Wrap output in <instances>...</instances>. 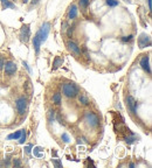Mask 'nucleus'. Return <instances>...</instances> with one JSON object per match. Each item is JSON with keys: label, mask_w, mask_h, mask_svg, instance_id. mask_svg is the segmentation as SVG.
Masks as SVG:
<instances>
[{"label": "nucleus", "mask_w": 152, "mask_h": 168, "mask_svg": "<svg viewBox=\"0 0 152 168\" xmlns=\"http://www.w3.org/2000/svg\"><path fill=\"white\" fill-rule=\"evenodd\" d=\"M22 1H23V3L26 4V3H28V0H22Z\"/></svg>", "instance_id": "nucleus-30"}, {"label": "nucleus", "mask_w": 152, "mask_h": 168, "mask_svg": "<svg viewBox=\"0 0 152 168\" xmlns=\"http://www.w3.org/2000/svg\"><path fill=\"white\" fill-rule=\"evenodd\" d=\"M138 44H139V48H145L147 46L151 44V40H150V36L146 35V34H140L139 39H138Z\"/></svg>", "instance_id": "nucleus-5"}, {"label": "nucleus", "mask_w": 152, "mask_h": 168, "mask_svg": "<svg viewBox=\"0 0 152 168\" xmlns=\"http://www.w3.org/2000/svg\"><path fill=\"white\" fill-rule=\"evenodd\" d=\"M85 118H87V122L90 126H97L98 125V118L96 115L93 113V112H88Z\"/></svg>", "instance_id": "nucleus-6"}, {"label": "nucleus", "mask_w": 152, "mask_h": 168, "mask_svg": "<svg viewBox=\"0 0 152 168\" xmlns=\"http://www.w3.org/2000/svg\"><path fill=\"white\" fill-rule=\"evenodd\" d=\"M20 135H21V130H20V131H18V132H15V133L10 134L7 138H8V139H19V138H20Z\"/></svg>", "instance_id": "nucleus-17"}, {"label": "nucleus", "mask_w": 152, "mask_h": 168, "mask_svg": "<svg viewBox=\"0 0 152 168\" xmlns=\"http://www.w3.org/2000/svg\"><path fill=\"white\" fill-rule=\"evenodd\" d=\"M140 66L147 74H151V68H150V64H149V57L147 56H144V57L140 60Z\"/></svg>", "instance_id": "nucleus-10"}, {"label": "nucleus", "mask_w": 152, "mask_h": 168, "mask_svg": "<svg viewBox=\"0 0 152 168\" xmlns=\"http://www.w3.org/2000/svg\"><path fill=\"white\" fill-rule=\"evenodd\" d=\"M41 151H43L41 147H35V148H34V154H35V156H39V158L43 156V154H41V153H40Z\"/></svg>", "instance_id": "nucleus-18"}, {"label": "nucleus", "mask_w": 152, "mask_h": 168, "mask_svg": "<svg viewBox=\"0 0 152 168\" xmlns=\"http://www.w3.org/2000/svg\"><path fill=\"white\" fill-rule=\"evenodd\" d=\"M69 19H75L77 16V7L75 5H72L69 8V13H68Z\"/></svg>", "instance_id": "nucleus-12"}, {"label": "nucleus", "mask_w": 152, "mask_h": 168, "mask_svg": "<svg viewBox=\"0 0 152 168\" xmlns=\"http://www.w3.org/2000/svg\"><path fill=\"white\" fill-rule=\"evenodd\" d=\"M38 3H39V0H33V1H32L33 5H35V4H38Z\"/></svg>", "instance_id": "nucleus-29"}, {"label": "nucleus", "mask_w": 152, "mask_h": 168, "mask_svg": "<svg viewBox=\"0 0 152 168\" xmlns=\"http://www.w3.org/2000/svg\"><path fill=\"white\" fill-rule=\"evenodd\" d=\"M107 4L110 7H116L118 5V1H117V0H107Z\"/></svg>", "instance_id": "nucleus-19"}, {"label": "nucleus", "mask_w": 152, "mask_h": 168, "mask_svg": "<svg viewBox=\"0 0 152 168\" xmlns=\"http://www.w3.org/2000/svg\"><path fill=\"white\" fill-rule=\"evenodd\" d=\"M67 46H68L69 50H70V51H73L75 55H80V54H81V51H80V48H78V46H77L75 42H72V41H69V42L67 43Z\"/></svg>", "instance_id": "nucleus-11"}, {"label": "nucleus", "mask_w": 152, "mask_h": 168, "mask_svg": "<svg viewBox=\"0 0 152 168\" xmlns=\"http://www.w3.org/2000/svg\"><path fill=\"white\" fill-rule=\"evenodd\" d=\"M25 139H26V132H25V130H21V135H20L19 143L20 144H23L25 143Z\"/></svg>", "instance_id": "nucleus-20"}, {"label": "nucleus", "mask_w": 152, "mask_h": 168, "mask_svg": "<svg viewBox=\"0 0 152 168\" xmlns=\"http://www.w3.org/2000/svg\"><path fill=\"white\" fill-rule=\"evenodd\" d=\"M41 43H42V41H41V39H40V35L36 33V34H35V36H34V39H33V47H34V49H35V53H36V54H39V51H40Z\"/></svg>", "instance_id": "nucleus-9"}, {"label": "nucleus", "mask_w": 152, "mask_h": 168, "mask_svg": "<svg viewBox=\"0 0 152 168\" xmlns=\"http://www.w3.org/2000/svg\"><path fill=\"white\" fill-rule=\"evenodd\" d=\"M30 148H32L30 146H27V147L25 148V150H26V153H28V154H29V153H30Z\"/></svg>", "instance_id": "nucleus-27"}, {"label": "nucleus", "mask_w": 152, "mask_h": 168, "mask_svg": "<svg viewBox=\"0 0 152 168\" xmlns=\"http://www.w3.org/2000/svg\"><path fill=\"white\" fill-rule=\"evenodd\" d=\"M63 94L66 95V97L68 98H73L78 94V89L75 84L73 83H67L63 85Z\"/></svg>", "instance_id": "nucleus-1"}, {"label": "nucleus", "mask_w": 152, "mask_h": 168, "mask_svg": "<svg viewBox=\"0 0 152 168\" xmlns=\"http://www.w3.org/2000/svg\"><path fill=\"white\" fill-rule=\"evenodd\" d=\"M128 106L130 109V111L132 112V113H136V110H137V102L135 100V98L132 96H129L128 97Z\"/></svg>", "instance_id": "nucleus-8"}, {"label": "nucleus", "mask_w": 152, "mask_h": 168, "mask_svg": "<svg viewBox=\"0 0 152 168\" xmlns=\"http://www.w3.org/2000/svg\"><path fill=\"white\" fill-rule=\"evenodd\" d=\"M53 163H54L56 167H58V168H61V167H62V165H61V162H60L58 160H53Z\"/></svg>", "instance_id": "nucleus-23"}, {"label": "nucleus", "mask_w": 152, "mask_h": 168, "mask_svg": "<svg viewBox=\"0 0 152 168\" xmlns=\"http://www.w3.org/2000/svg\"><path fill=\"white\" fill-rule=\"evenodd\" d=\"M13 163H14V166H20V165H21V162H20L19 160H17V159H14Z\"/></svg>", "instance_id": "nucleus-26"}, {"label": "nucleus", "mask_w": 152, "mask_h": 168, "mask_svg": "<svg viewBox=\"0 0 152 168\" xmlns=\"http://www.w3.org/2000/svg\"><path fill=\"white\" fill-rule=\"evenodd\" d=\"M17 110L19 112V115H25L26 113V110H27V100L23 97L18 98L17 100Z\"/></svg>", "instance_id": "nucleus-3"}, {"label": "nucleus", "mask_w": 152, "mask_h": 168, "mask_svg": "<svg viewBox=\"0 0 152 168\" xmlns=\"http://www.w3.org/2000/svg\"><path fill=\"white\" fill-rule=\"evenodd\" d=\"M89 5V0H80V6L82 8H87Z\"/></svg>", "instance_id": "nucleus-21"}, {"label": "nucleus", "mask_w": 152, "mask_h": 168, "mask_svg": "<svg viewBox=\"0 0 152 168\" xmlns=\"http://www.w3.org/2000/svg\"><path fill=\"white\" fill-rule=\"evenodd\" d=\"M147 5H149V10H151V0H147Z\"/></svg>", "instance_id": "nucleus-28"}, {"label": "nucleus", "mask_w": 152, "mask_h": 168, "mask_svg": "<svg viewBox=\"0 0 152 168\" xmlns=\"http://www.w3.org/2000/svg\"><path fill=\"white\" fill-rule=\"evenodd\" d=\"M29 36H30V29H29V26L28 25H23L21 27V31H20V38L22 41L27 42L29 40Z\"/></svg>", "instance_id": "nucleus-4"}, {"label": "nucleus", "mask_w": 152, "mask_h": 168, "mask_svg": "<svg viewBox=\"0 0 152 168\" xmlns=\"http://www.w3.org/2000/svg\"><path fill=\"white\" fill-rule=\"evenodd\" d=\"M1 4H3V7L4 8H15V5L10 3L8 0H1Z\"/></svg>", "instance_id": "nucleus-14"}, {"label": "nucleus", "mask_w": 152, "mask_h": 168, "mask_svg": "<svg viewBox=\"0 0 152 168\" xmlns=\"http://www.w3.org/2000/svg\"><path fill=\"white\" fill-rule=\"evenodd\" d=\"M78 100H80V103H81L82 105H88V104H89V99H88V98H87V96H85V95H83V94L78 97Z\"/></svg>", "instance_id": "nucleus-16"}, {"label": "nucleus", "mask_w": 152, "mask_h": 168, "mask_svg": "<svg viewBox=\"0 0 152 168\" xmlns=\"http://www.w3.org/2000/svg\"><path fill=\"white\" fill-rule=\"evenodd\" d=\"M122 40H123L124 42H127V41H131V40H132V36H131V35H130V36H125V38L122 39Z\"/></svg>", "instance_id": "nucleus-25"}, {"label": "nucleus", "mask_w": 152, "mask_h": 168, "mask_svg": "<svg viewBox=\"0 0 152 168\" xmlns=\"http://www.w3.org/2000/svg\"><path fill=\"white\" fill-rule=\"evenodd\" d=\"M62 139H63V141H65V143H68V141H69V138H68V135H67L66 133L62 134Z\"/></svg>", "instance_id": "nucleus-24"}, {"label": "nucleus", "mask_w": 152, "mask_h": 168, "mask_svg": "<svg viewBox=\"0 0 152 168\" xmlns=\"http://www.w3.org/2000/svg\"><path fill=\"white\" fill-rule=\"evenodd\" d=\"M15 71H17V64L13 63L12 61L6 62V64H5V72H6V75L12 76V75L15 74Z\"/></svg>", "instance_id": "nucleus-7"}, {"label": "nucleus", "mask_w": 152, "mask_h": 168, "mask_svg": "<svg viewBox=\"0 0 152 168\" xmlns=\"http://www.w3.org/2000/svg\"><path fill=\"white\" fill-rule=\"evenodd\" d=\"M62 63H63V59H61L60 56H56L54 59V63H53V70H56L60 66H62Z\"/></svg>", "instance_id": "nucleus-13"}, {"label": "nucleus", "mask_w": 152, "mask_h": 168, "mask_svg": "<svg viewBox=\"0 0 152 168\" xmlns=\"http://www.w3.org/2000/svg\"><path fill=\"white\" fill-rule=\"evenodd\" d=\"M53 102L55 105H60L61 104V95L58 92H56L54 96H53Z\"/></svg>", "instance_id": "nucleus-15"}, {"label": "nucleus", "mask_w": 152, "mask_h": 168, "mask_svg": "<svg viewBox=\"0 0 152 168\" xmlns=\"http://www.w3.org/2000/svg\"><path fill=\"white\" fill-rule=\"evenodd\" d=\"M49 29H50V25H49L48 22H45V23L41 26V28L39 29L38 34L40 35V39H41L42 43L47 40V38H48V33H49Z\"/></svg>", "instance_id": "nucleus-2"}, {"label": "nucleus", "mask_w": 152, "mask_h": 168, "mask_svg": "<svg viewBox=\"0 0 152 168\" xmlns=\"http://www.w3.org/2000/svg\"><path fill=\"white\" fill-rule=\"evenodd\" d=\"M4 66H5V61H4L3 57H0V70L4 69Z\"/></svg>", "instance_id": "nucleus-22"}]
</instances>
